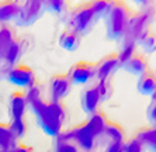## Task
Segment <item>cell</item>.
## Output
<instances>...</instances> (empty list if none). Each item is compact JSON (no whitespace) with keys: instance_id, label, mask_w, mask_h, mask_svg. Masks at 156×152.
<instances>
[{"instance_id":"6da1fadb","label":"cell","mask_w":156,"mask_h":152,"mask_svg":"<svg viewBox=\"0 0 156 152\" xmlns=\"http://www.w3.org/2000/svg\"><path fill=\"white\" fill-rule=\"evenodd\" d=\"M27 104L35 114L37 121L45 134L51 137H59L62 134V125L66 113L61 101H45L41 96L40 87L34 85L26 93Z\"/></svg>"},{"instance_id":"7a4b0ae2","label":"cell","mask_w":156,"mask_h":152,"mask_svg":"<svg viewBox=\"0 0 156 152\" xmlns=\"http://www.w3.org/2000/svg\"><path fill=\"white\" fill-rule=\"evenodd\" d=\"M108 118L103 111H97L89 116V120L79 125L72 127L68 132H63L66 137L77 145V148L90 152L97 145V141L103 137Z\"/></svg>"},{"instance_id":"3957f363","label":"cell","mask_w":156,"mask_h":152,"mask_svg":"<svg viewBox=\"0 0 156 152\" xmlns=\"http://www.w3.org/2000/svg\"><path fill=\"white\" fill-rule=\"evenodd\" d=\"M132 10L128 7V4L124 0H114L108 13L105 14V31L107 38L114 41H121L125 35L127 25Z\"/></svg>"},{"instance_id":"277c9868","label":"cell","mask_w":156,"mask_h":152,"mask_svg":"<svg viewBox=\"0 0 156 152\" xmlns=\"http://www.w3.org/2000/svg\"><path fill=\"white\" fill-rule=\"evenodd\" d=\"M98 18L91 7L90 2H83L73 6L68 13V27L75 30L77 34L84 35L94 27Z\"/></svg>"},{"instance_id":"5b68a950","label":"cell","mask_w":156,"mask_h":152,"mask_svg":"<svg viewBox=\"0 0 156 152\" xmlns=\"http://www.w3.org/2000/svg\"><path fill=\"white\" fill-rule=\"evenodd\" d=\"M153 21V17L146 10H132V14L129 17V21L127 25V31L124 38H129L138 42L141 37L151 30V23Z\"/></svg>"},{"instance_id":"8992f818","label":"cell","mask_w":156,"mask_h":152,"mask_svg":"<svg viewBox=\"0 0 156 152\" xmlns=\"http://www.w3.org/2000/svg\"><path fill=\"white\" fill-rule=\"evenodd\" d=\"M69 79L72 85H86L96 78V62L79 61L69 69Z\"/></svg>"},{"instance_id":"52a82bcc","label":"cell","mask_w":156,"mask_h":152,"mask_svg":"<svg viewBox=\"0 0 156 152\" xmlns=\"http://www.w3.org/2000/svg\"><path fill=\"white\" fill-rule=\"evenodd\" d=\"M7 79L10 83L16 85V86L24 87V89H30L35 85V73L28 65H18L13 66L7 73Z\"/></svg>"},{"instance_id":"ba28073f","label":"cell","mask_w":156,"mask_h":152,"mask_svg":"<svg viewBox=\"0 0 156 152\" xmlns=\"http://www.w3.org/2000/svg\"><path fill=\"white\" fill-rule=\"evenodd\" d=\"M118 68H121L118 54L111 52L103 56L98 62H96V78L97 80H111Z\"/></svg>"},{"instance_id":"9c48e42d","label":"cell","mask_w":156,"mask_h":152,"mask_svg":"<svg viewBox=\"0 0 156 152\" xmlns=\"http://www.w3.org/2000/svg\"><path fill=\"white\" fill-rule=\"evenodd\" d=\"M72 82L68 73H56L49 79V97L51 101H61L70 92Z\"/></svg>"},{"instance_id":"30bf717a","label":"cell","mask_w":156,"mask_h":152,"mask_svg":"<svg viewBox=\"0 0 156 152\" xmlns=\"http://www.w3.org/2000/svg\"><path fill=\"white\" fill-rule=\"evenodd\" d=\"M45 10L42 0H26L21 4V11L17 18L20 25H30L41 17L42 11Z\"/></svg>"},{"instance_id":"8fae6325","label":"cell","mask_w":156,"mask_h":152,"mask_svg":"<svg viewBox=\"0 0 156 152\" xmlns=\"http://www.w3.org/2000/svg\"><path fill=\"white\" fill-rule=\"evenodd\" d=\"M80 103H82L83 111L89 116L98 111V106L101 103V97H100V93H98L96 85L94 86H87L84 89L83 93H82V97H80Z\"/></svg>"},{"instance_id":"7c38bea8","label":"cell","mask_w":156,"mask_h":152,"mask_svg":"<svg viewBox=\"0 0 156 152\" xmlns=\"http://www.w3.org/2000/svg\"><path fill=\"white\" fill-rule=\"evenodd\" d=\"M121 68H122L125 72L131 73V75H134V76H138V78L151 69L146 56L144 54H141V52H135L125 63L121 65Z\"/></svg>"},{"instance_id":"4fadbf2b","label":"cell","mask_w":156,"mask_h":152,"mask_svg":"<svg viewBox=\"0 0 156 152\" xmlns=\"http://www.w3.org/2000/svg\"><path fill=\"white\" fill-rule=\"evenodd\" d=\"M28 107L27 97L24 92H13L9 101V114L11 118H23Z\"/></svg>"},{"instance_id":"5bb4252c","label":"cell","mask_w":156,"mask_h":152,"mask_svg":"<svg viewBox=\"0 0 156 152\" xmlns=\"http://www.w3.org/2000/svg\"><path fill=\"white\" fill-rule=\"evenodd\" d=\"M21 11V3L18 0H3L0 2V24L11 20H17Z\"/></svg>"},{"instance_id":"9a60e30c","label":"cell","mask_w":156,"mask_h":152,"mask_svg":"<svg viewBox=\"0 0 156 152\" xmlns=\"http://www.w3.org/2000/svg\"><path fill=\"white\" fill-rule=\"evenodd\" d=\"M80 42H82V35L69 27H66L59 35V45L65 51H70V52L76 51L80 47Z\"/></svg>"},{"instance_id":"2e32d148","label":"cell","mask_w":156,"mask_h":152,"mask_svg":"<svg viewBox=\"0 0 156 152\" xmlns=\"http://www.w3.org/2000/svg\"><path fill=\"white\" fill-rule=\"evenodd\" d=\"M103 139L110 144H117V142H124L125 141V131L124 128L120 125L118 123H114V121H110L105 125L104 134H103Z\"/></svg>"},{"instance_id":"e0dca14e","label":"cell","mask_w":156,"mask_h":152,"mask_svg":"<svg viewBox=\"0 0 156 152\" xmlns=\"http://www.w3.org/2000/svg\"><path fill=\"white\" fill-rule=\"evenodd\" d=\"M135 138L144 144L145 149L149 152H156V128L153 127H142L135 132Z\"/></svg>"},{"instance_id":"ac0fdd59","label":"cell","mask_w":156,"mask_h":152,"mask_svg":"<svg viewBox=\"0 0 156 152\" xmlns=\"http://www.w3.org/2000/svg\"><path fill=\"white\" fill-rule=\"evenodd\" d=\"M20 55H21V42L14 37V38L10 41V44L4 48L3 52H2L0 59H3L7 65L16 66L18 58H20Z\"/></svg>"},{"instance_id":"d6986e66","label":"cell","mask_w":156,"mask_h":152,"mask_svg":"<svg viewBox=\"0 0 156 152\" xmlns=\"http://www.w3.org/2000/svg\"><path fill=\"white\" fill-rule=\"evenodd\" d=\"M136 89L144 96H152V93L156 89V73L149 69L148 72L141 75L138 83H136Z\"/></svg>"},{"instance_id":"ffe728a7","label":"cell","mask_w":156,"mask_h":152,"mask_svg":"<svg viewBox=\"0 0 156 152\" xmlns=\"http://www.w3.org/2000/svg\"><path fill=\"white\" fill-rule=\"evenodd\" d=\"M17 147V139L11 134L10 125L0 123V149H3V151H16Z\"/></svg>"},{"instance_id":"44dd1931","label":"cell","mask_w":156,"mask_h":152,"mask_svg":"<svg viewBox=\"0 0 156 152\" xmlns=\"http://www.w3.org/2000/svg\"><path fill=\"white\" fill-rule=\"evenodd\" d=\"M136 45H138V42L134 40H129V38H122V40H121L120 51L117 52V54H118V58H120L121 65L125 63V62L136 52Z\"/></svg>"},{"instance_id":"7402d4cb","label":"cell","mask_w":156,"mask_h":152,"mask_svg":"<svg viewBox=\"0 0 156 152\" xmlns=\"http://www.w3.org/2000/svg\"><path fill=\"white\" fill-rule=\"evenodd\" d=\"M138 44L144 48L146 54H153L156 52V31L149 30L146 31L144 35L141 37V40L138 41Z\"/></svg>"},{"instance_id":"603a6c76","label":"cell","mask_w":156,"mask_h":152,"mask_svg":"<svg viewBox=\"0 0 156 152\" xmlns=\"http://www.w3.org/2000/svg\"><path fill=\"white\" fill-rule=\"evenodd\" d=\"M56 145H55V152H79L77 145L69 139L65 134H61L59 137H56Z\"/></svg>"},{"instance_id":"cb8c5ba5","label":"cell","mask_w":156,"mask_h":152,"mask_svg":"<svg viewBox=\"0 0 156 152\" xmlns=\"http://www.w3.org/2000/svg\"><path fill=\"white\" fill-rule=\"evenodd\" d=\"M114 0H90V4L94 10L97 18H104L105 14L108 13L111 4Z\"/></svg>"},{"instance_id":"d4e9b609","label":"cell","mask_w":156,"mask_h":152,"mask_svg":"<svg viewBox=\"0 0 156 152\" xmlns=\"http://www.w3.org/2000/svg\"><path fill=\"white\" fill-rule=\"evenodd\" d=\"M9 125H10L11 134L14 135L16 139L24 137V134H26V131H27V124L24 121V117L23 118H11Z\"/></svg>"},{"instance_id":"484cf974","label":"cell","mask_w":156,"mask_h":152,"mask_svg":"<svg viewBox=\"0 0 156 152\" xmlns=\"http://www.w3.org/2000/svg\"><path fill=\"white\" fill-rule=\"evenodd\" d=\"M96 87H97L98 93H100L101 101L108 100V99L113 96L114 89H113V85H111V80H98Z\"/></svg>"},{"instance_id":"4316f807","label":"cell","mask_w":156,"mask_h":152,"mask_svg":"<svg viewBox=\"0 0 156 152\" xmlns=\"http://www.w3.org/2000/svg\"><path fill=\"white\" fill-rule=\"evenodd\" d=\"M13 38H14L13 31L9 28L7 25L0 24V55H2V52L4 51V48L10 44V41L13 40Z\"/></svg>"},{"instance_id":"83f0119b","label":"cell","mask_w":156,"mask_h":152,"mask_svg":"<svg viewBox=\"0 0 156 152\" xmlns=\"http://www.w3.org/2000/svg\"><path fill=\"white\" fill-rule=\"evenodd\" d=\"M44 9L52 13H62L66 9V0H42Z\"/></svg>"},{"instance_id":"f1b7e54d","label":"cell","mask_w":156,"mask_h":152,"mask_svg":"<svg viewBox=\"0 0 156 152\" xmlns=\"http://www.w3.org/2000/svg\"><path fill=\"white\" fill-rule=\"evenodd\" d=\"M125 145H127L128 152H145V147L139 139L136 138H131L128 141H125Z\"/></svg>"},{"instance_id":"f546056e","label":"cell","mask_w":156,"mask_h":152,"mask_svg":"<svg viewBox=\"0 0 156 152\" xmlns=\"http://www.w3.org/2000/svg\"><path fill=\"white\" fill-rule=\"evenodd\" d=\"M146 116H148V120L151 123V127L156 128V103H151L146 110Z\"/></svg>"},{"instance_id":"4dcf8cb0","label":"cell","mask_w":156,"mask_h":152,"mask_svg":"<svg viewBox=\"0 0 156 152\" xmlns=\"http://www.w3.org/2000/svg\"><path fill=\"white\" fill-rule=\"evenodd\" d=\"M105 152H128L125 141L124 142H117V144H110L107 145V149Z\"/></svg>"},{"instance_id":"1f68e13d","label":"cell","mask_w":156,"mask_h":152,"mask_svg":"<svg viewBox=\"0 0 156 152\" xmlns=\"http://www.w3.org/2000/svg\"><path fill=\"white\" fill-rule=\"evenodd\" d=\"M132 2L141 9H145V7H148L149 4L155 3V0H132Z\"/></svg>"},{"instance_id":"d6a6232c","label":"cell","mask_w":156,"mask_h":152,"mask_svg":"<svg viewBox=\"0 0 156 152\" xmlns=\"http://www.w3.org/2000/svg\"><path fill=\"white\" fill-rule=\"evenodd\" d=\"M16 152H34V149L31 147H28V145H18Z\"/></svg>"},{"instance_id":"836d02e7","label":"cell","mask_w":156,"mask_h":152,"mask_svg":"<svg viewBox=\"0 0 156 152\" xmlns=\"http://www.w3.org/2000/svg\"><path fill=\"white\" fill-rule=\"evenodd\" d=\"M151 99H152V103H156V89H155V92L152 93V96H151Z\"/></svg>"},{"instance_id":"e575fe53","label":"cell","mask_w":156,"mask_h":152,"mask_svg":"<svg viewBox=\"0 0 156 152\" xmlns=\"http://www.w3.org/2000/svg\"><path fill=\"white\" fill-rule=\"evenodd\" d=\"M0 152H16V151H3V149H0Z\"/></svg>"}]
</instances>
